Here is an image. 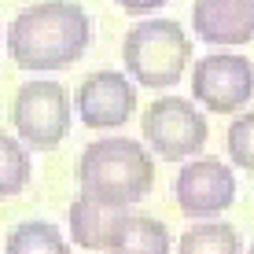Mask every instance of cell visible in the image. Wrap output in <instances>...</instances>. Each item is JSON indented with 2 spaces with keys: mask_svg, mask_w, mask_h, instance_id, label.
I'll use <instances>...</instances> for the list:
<instances>
[{
  "mask_svg": "<svg viewBox=\"0 0 254 254\" xmlns=\"http://www.w3.org/2000/svg\"><path fill=\"white\" fill-rule=\"evenodd\" d=\"M77 188L100 203L136 206L155 188V155L151 147L129 136H103L89 144L77 159Z\"/></svg>",
  "mask_w": 254,
  "mask_h": 254,
  "instance_id": "obj_2",
  "label": "cell"
},
{
  "mask_svg": "<svg viewBox=\"0 0 254 254\" xmlns=\"http://www.w3.org/2000/svg\"><path fill=\"white\" fill-rule=\"evenodd\" d=\"M247 254H254V243H251V251H247Z\"/></svg>",
  "mask_w": 254,
  "mask_h": 254,
  "instance_id": "obj_17",
  "label": "cell"
},
{
  "mask_svg": "<svg viewBox=\"0 0 254 254\" xmlns=\"http://www.w3.org/2000/svg\"><path fill=\"white\" fill-rule=\"evenodd\" d=\"M4 254H70V243L52 221L33 217V221H22L7 232Z\"/></svg>",
  "mask_w": 254,
  "mask_h": 254,
  "instance_id": "obj_12",
  "label": "cell"
},
{
  "mask_svg": "<svg viewBox=\"0 0 254 254\" xmlns=\"http://www.w3.org/2000/svg\"><path fill=\"white\" fill-rule=\"evenodd\" d=\"M162 4H170V0H118V7L129 11V15H151V11H159Z\"/></svg>",
  "mask_w": 254,
  "mask_h": 254,
  "instance_id": "obj_16",
  "label": "cell"
},
{
  "mask_svg": "<svg viewBox=\"0 0 254 254\" xmlns=\"http://www.w3.org/2000/svg\"><path fill=\"white\" fill-rule=\"evenodd\" d=\"M74 107L89 129H118L136 111V81L122 70H96L77 85Z\"/></svg>",
  "mask_w": 254,
  "mask_h": 254,
  "instance_id": "obj_8",
  "label": "cell"
},
{
  "mask_svg": "<svg viewBox=\"0 0 254 254\" xmlns=\"http://www.w3.org/2000/svg\"><path fill=\"white\" fill-rule=\"evenodd\" d=\"M92 41V19L77 0H37L22 7L7 26V56L19 70L52 74L85 56Z\"/></svg>",
  "mask_w": 254,
  "mask_h": 254,
  "instance_id": "obj_1",
  "label": "cell"
},
{
  "mask_svg": "<svg viewBox=\"0 0 254 254\" xmlns=\"http://www.w3.org/2000/svg\"><path fill=\"white\" fill-rule=\"evenodd\" d=\"M191 96L210 115H240L254 100V63L240 52H210L195 59Z\"/></svg>",
  "mask_w": 254,
  "mask_h": 254,
  "instance_id": "obj_6",
  "label": "cell"
},
{
  "mask_svg": "<svg viewBox=\"0 0 254 254\" xmlns=\"http://www.w3.org/2000/svg\"><path fill=\"white\" fill-rule=\"evenodd\" d=\"M225 144H229V159L236 170L254 173V111H243L240 118H232Z\"/></svg>",
  "mask_w": 254,
  "mask_h": 254,
  "instance_id": "obj_15",
  "label": "cell"
},
{
  "mask_svg": "<svg viewBox=\"0 0 254 254\" xmlns=\"http://www.w3.org/2000/svg\"><path fill=\"white\" fill-rule=\"evenodd\" d=\"M33 177V162H30V147L19 136L0 133V199H11L26 191Z\"/></svg>",
  "mask_w": 254,
  "mask_h": 254,
  "instance_id": "obj_14",
  "label": "cell"
},
{
  "mask_svg": "<svg viewBox=\"0 0 254 254\" xmlns=\"http://www.w3.org/2000/svg\"><path fill=\"white\" fill-rule=\"evenodd\" d=\"M122 59L140 89H173L191 63V37L177 19H140L126 30Z\"/></svg>",
  "mask_w": 254,
  "mask_h": 254,
  "instance_id": "obj_3",
  "label": "cell"
},
{
  "mask_svg": "<svg viewBox=\"0 0 254 254\" xmlns=\"http://www.w3.org/2000/svg\"><path fill=\"white\" fill-rule=\"evenodd\" d=\"M173 195H177L181 214L195 217V221H210V217L225 214L236 203V173L229 162L221 159H195L185 162V170L173 181Z\"/></svg>",
  "mask_w": 254,
  "mask_h": 254,
  "instance_id": "obj_7",
  "label": "cell"
},
{
  "mask_svg": "<svg viewBox=\"0 0 254 254\" xmlns=\"http://www.w3.org/2000/svg\"><path fill=\"white\" fill-rule=\"evenodd\" d=\"M144 140L159 159L166 162H188L195 159L210 140L206 115L185 96H159L140 118Z\"/></svg>",
  "mask_w": 254,
  "mask_h": 254,
  "instance_id": "obj_4",
  "label": "cell"
},
{
  "mask_svg": "<svg viewBox=\"0 0 254 254\" xmlns=\"http://www.w3.org/2000/svg\"><path fill=\"white\" fill-rule=\"evenodd\" d=\"M103 254H170V229L151 214L129 210Z\"/></svg>",
  "mask_w": 254,
  "mask_h": 254,
  "instance_id": "obj_11",
  "label": "cell"
},
{
  "mask_svg": "<svg viewBox=\"0 0 254 254\" xmlns=\"http://www.w3.org/2000/svg\"><path fill=\"white\" fill-rule=\"evenodd\" d=\"M240 251H243L240 232L229 221H214V217L191 225L177 243V254H240Z\"/></svg>",
  "mask_w": 254,
  "mask_h": 254,
  "instance_id": "obj_13",
  "label": "cell"
},
{
  "mask_svg": "<svg viewBox=\"0 0 254 254\" xmlns=\"http://www.w3.org/2000/svg\"><path fill=\"white\" fill-rule=\"evenodd\" d=\"M133 206H115V203H100L92 195H77L66 210V225H70V240L85 251H107L115 240L122 217Z\"/></svg>",
  "mask_w": 254,
  "mask_h": 254,
  "instance_id": "obj_10",
  "label": "cell"
},
{
  "mask_svg": "<svg viewBox=\"0 0 254 254\" xmlns=\"http://www.w3.org/2000/svg\"><path fill=\"white\" fill-rule=\"evenodd\" d=\"M11 126L26 147L52 151L70 133V96L59 81L37 77V81L19 85L11 100Z\"/></svg>",
  "mask_w": 254,
  "mask_h": 254,
  "instance_id": "obj_5",
  "label": "cell"
},
{
  "mask_svg": "<svg viewBox=\"0 0 254 254\" xmlns=\"http://www.w3.org/2000/svg\"><path fill=\"white\" fill-rule=\"evenodd\" d=\"M191 30L217 48L254 41V0H191Z\"/></svg>",
  "mask_w": 254,
  "mask_h": 254,
  "instance_id": "obj_9",
  "label": "cell"
}]
</instances>
